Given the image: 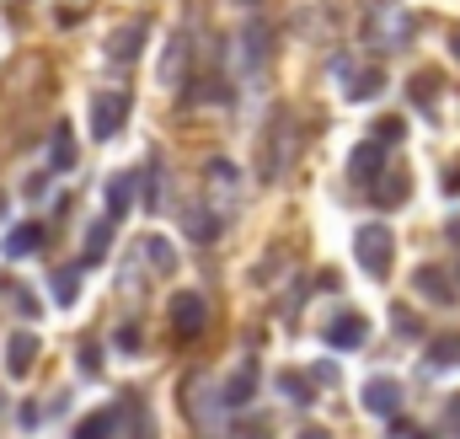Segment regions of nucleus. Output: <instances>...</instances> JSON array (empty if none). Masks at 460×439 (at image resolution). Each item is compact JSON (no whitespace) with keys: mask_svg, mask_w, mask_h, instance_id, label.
I'll return each mask as SVG.
<instances>
[{"mask_svg":"<svg viewBox=\"0 0 460 439\" xmlns=\"http://www.w3.org/2000/svg\"><path fill=\"white\" fill-rule=\"evenodd\" d=\"M412 11L402 0H369V16H364V38L375 49H407L412 43Z\"/></svg>","mask_w":460,"mask_h":439,"instance_id":"1","label":"nucleus"},{"mask_svg":"<svg viewBox=\"0 0 460 439\" xmlns=\"http://www.w3.org/2000/svg\"><path fill=\"white\" fill-rule=\"evenodd\" d=\"M295 150H300V139H295V118L289 112H273V123H268V134H262V183H279L289 166H295Z\"/></svg>","mask_w":460,"mask_h":439,"instance_id":"2","label":"nucleus"},{"mask_svg":"<svg viewBox=\"0 0 460 439\" xmlns=\"http://www.w3.org/2000/svg\"><path fill=\"white\" fill-rule=\"evenodd\" d=\"M353 257H358V268H364L369 279H385L391 263H396V236H391V225H380V220L358 225V230H353Z\"/></svg>","mask_w":460,"mask_h":439,"instance_id":"3","label":"nucleus"},{"mask_svg":"<svg viewBox=\"0 0 460 439\" xmlns=\"http://www.w3.org/2000/svg\"><path fill=\"white\" fill-rule=\"evenodd\" d=\"M273 54V27L268 22H246L235 32V76H262Z\"/></svg>","mask_w":460,"mask_h":439,"instance_id":"4","label":"nucleus"},{"mask_svg":"<svg viewBox=\"0 0 460 439\" xmlns=\"http://www.w3.org/2000/svg\"><path fill=\"white\" fill-rule=\"evenodd\" d=\"M204 327H209V300H204L199 290L172 295V332H177L182 343H193V337H204Z\"/></svg>","mask_w":460,"mask_h":439,"instance_id":"5","label":"nucleus"},{"mask_svg":"<svg viewBox=\"0 0 460 439\" xmlns=\"http://www.w3.org/2000/svg\"><path fill=\"white\" fill-rule=\"evenodd\" d=\"M358 402H364V413H375V418H396V413H402V381L369 375L364 391H358Z\"/></svg>","mask_w":460,"mask_h":439,"instance_id":"6","label":"nucleus"},{"mask_svg":"<svg viewBox=\"0 0 460 439\" xmlns=\"http://www.w3.org/2000/svg\"><path fill=\"white\" fill-rule=\"evenodd\" d=\"M128 118V97L123 92H97L92 97V139H113Z\"/></svg>","mask_w":460,"mask_h":439,"instance_id":"7","label":"nucleus"},{"mask_svg":"<svg viewBox=\"0 0 460 439\" xmlns=\"http://www.w3.org/2000/svg\"><path fill=\"white\" fill-rule=\"evenodd\" d=\"M412 290H418L429 306H456V300H460V295H456V279H450L445 268H434V263L412 273Z\"/></svg>","mask_w":460,"mask_h":439,"instance_id":"8","label":"nucleus"},{"mask_svg":"<svg viewBox=\"0 0 460 439\" xmlns=\"http://www.w3.org/2000/svg\"><path fill=\"white\" fill-rule=\"evenodd\" d=\"M32 364H38V332H32V327L11 332V337H5V375H11V381H22Z\"/></svg>","mask_w":460,"mask_h":439,"instance_id":"9","label":"nucleus"},{"mask_svg":"<svg viewBox=\"0 0 460 439\" xmlns=\"http://www.w3.org/2000/svg\"><path fill=\"white\" fill-rule=\"evenodd\" d=\"M188 54H193V38L188 32H172L166 38V54H161V86H182L188 81Z\"/></svg>","mask_w":460,"mask_h":439,"instance_id":"10","label":"nucleus"},{"mask_svg":"<svg viewBox=\"0 0 460 439\" xmlns=\"http://www.w3.org/2000/svg\"><path fill=\"white\" fill-rule=\"evenodd\" d=\"M380 172H385V145L380 139H364V145L348 150V177L353 183H375Z\"/></svg>","mask_w":460,"mask_h":439,"instance_id":"11","label":"nucleus"},{"mask_svg":"<svg viewBox=\"0 0 460 439\" xmlns=\"http://www.w3.org/2000/svg\"><path fill=\"white\" fill-rule=\"evenodd\" d=\"M407 193H412V177H407L402 166H385V172L375 177V204H380V210H402Z\"/></svg>","mask_w":460,"mask_h":439,"instance_id":"12","label":"nucleus"},{"mask_svg":"<svg viewBox=\"0 0 460 439\" xmlns=\"http://www.w3.org/2000/svg\"><path fill=\"white\" fill-rule=\"evenodd\" d=\"M145 22H128V27H118L113 38H108V59L113 65H128V59H139V49H145Z\"/></svg>","mask_w":460,"mask_h":439,"instance_id":"13","label":"nucleus"},{"mask_svg":"<svg viewBox=\"0 0 460 439\" xmlns=\"http://www.w3.org/2000/svg\"><path fill=\"white\" fill-rule=\"evenodd\" d=\"M364 337H369V322H364L358 311H343V317H338V322L327 327V343H332L338 354H348V348H358Z\"/></svg>","mask_w":460,"mask_h":439,"instance_id":"14","label":"nucleus"},{"mask_svg":"<svg viewBox=\"0 0 460 439\" xmlns=\"http://www.w3.org/2000/svg\"><path fill=\"white\" fill-rule=\"evenodd\" d=\"M252 397H257V364H241L226 386H220V402H226V408H246Z\"/></svg>","mask_w":460,"mask_h":439,"instance_id":"15","label":"nucleus"},{"mask_svg":"<svg viewBox=\"0 0 460 439\" xmlns=\"http://www.w3.org/2000/svg\"><path fill=\"white\" fill-rule=\"evenodd\" d=\"M49 172H75V134H70V123H54V134H49Z\"/></svg>","mask_w":460,"mask_h":439,"instance_id":"16","label":"nucleus"},{"mask_svg":"<svg viewBox=\"0 0 460 439\" xmlns=\"http://www.w3.org/2000/svg\"><path fill=\"white\" fill-rule=\"evenodd\" d=\"M38 246H43V225H32V220H27V225L5 230V246H0V252H5L11 263H16V257H32Z\"/></svg>","mask_w":460,"mask_h":439,"instance_id":"17","label":"nucleus"},{"mask_svg":"<svg viewBox=\"0 0 460 439\" xmlns=\"http://www.w3.org/2000/svg\"><path fill=\"white\" fill-rule=\"evenodd\" d=\"M279 391H284V402H295V408H311V402H316L311 370H284V375H279Z\"/></svg>","mask_w":460,"mask_h":439,"instance_id":"18","label":"nucleus"},{"mask_svg":"<svg viewBox=\"0 0 460 439\" xmlns=\"http://www.w3.org/2000/svg\"><path fill=\"white\" fill-rule=\"evenodd\" d=\"M134 210V172H118L108 177V220H123Z\"/></svg>","mask_w":460,"mask_h":439,"instance_id":"19","label":"nucleus"},{"mask_svg":"<svg viewBox=\"0 0 460 439\" xmlns=\"http://www.w3.org/2000/svg\"><path fill=\"white\" fill-rule=\"evenodd\" d=\"M139 257H145L155 273H172V268H177V252H172L166 236H145V241H139Z\"/></svg>","mask_w":460,"mask_h":439,"instance_id":"20","label":"nucleus"},{"mask_svg":"<svg viewBox=\"0 0 460 439\" xmlns=\"http://www.w3.org/2000/svg\"><path fill=\"white\" fill-rule=\"evenodd\" d=\"M113 429H118V413L102 408V413H86V418L75 424V439H113Z\"/></svg>","mask_w":460,"mask_h":439,"instance_id":"21","label":"nucleus"},{"mask_svg":"<svg viewBox=\"0 0 460 439\" xmlns=\"http://www.w3.org/2000/svg\"><path fill=\"white\" fill-rule=\"evenodd\" d=\"M49 290H54V306H75V295H81V268H54Z\"/></svg>","mask_w":460,"mask_h":439,"instance_id":"22","label":"nucleus"},{"mask_svg":"<svg viewBox=\"0 0 460 439\" xmlns=\"http://www.w3.org/2000/svg\"><path fill=\"white\" fill-rule=\"evenodd\" d=\"M380 86H385V76H380V70H353L348 97H353V103H369V97H380Z\"/></svg>","mask_w":460,"mask_h":439,"instance_id":"23","label":"nucleus"},{"mask_svg":"<svg viewBox=\"0 0 460 439\" xmlns=\"http://www.w3.org/2000/svg\"><path fill=\"white\" fill-rule=\"evenodd\" d=\"M108 246H113V220H97V225L86 230V263H102Z\"/></svg>","mask_w":460,"mask_h":439,"instance_id":"24","label":"nucleus"},{"mask_svg":"<svg viewBox=\"0 0 460 439\" xmlns=\"http://www.w3.org/2000/svg\"><path fill=\"white\" fill-rule=\"evenodd\" d=\"M188 236H193V241H215V236H220V215H209L204 204L188 210Z\"/></svg>","mask_w":460,"mask_h":439,"instance_id":"25","label":"nucleus"},{"mask_svg":"<svg viewBox=\"0 0 460 439\" xmlns=\"http://www.w3.org/2000/svg\"><path fill=\"white\" fill-rule=\"evenodd\" d=\"M434 92H439V76H434V70H418V76H412V103L423 108V103H434Z\"/></svg>","mask_w":460,"mask_h":439,"instance_id":"26","label":"nucleus"},{"mask_svg":"<svg viewBox=\"0 0 460 439\" xmlns=\"http://www.w3.org/2000/svg\"><path fill=\"white\" fill-rule=\"evenodd\" d=\"M429 359H434V364H460V337H434Z\"/></svg>","mask_w":460,"mask_h":439,"instance_id":"27","label":"nucleus"},{"mask_svg":"<svg viewBox=\"0 0 460 439\" xmlns=\"http://www.w3.org/2000/svg\"><path fill=\"white\" fill-rule=\"evenodd\" d=\"M402 134H407V118H396V112H391V118H380V123H375V139H380V145H396V139H402Z\"/></svg>","mask_w":460,"mask_h":439,"instance_id":"28","label":"nucleus"},{"mask_svg":"<svg viewBox=\"0 0 460 439\" xmlns=\"http://www.w3.org/2000/svg\"><path fill=\"white\" fill-rule=\"evenodd\" d=\"M391 322H396V327L407 332V337H423V327H418V317H412L407 306H391Z\"/></svg>","mask_w":460,"mask_h":439,"instance_id":"29","label":"nucleus"},{"mask_svg":"<svg viewBox=\"0 0 460 439\" xmlns=\"http://www.w3.org/2000/svg\"><path fill=\"white\" fill-rule=\"evenodd\" d=\"M11 300H16V311H22V317H38V300H32V290H27V284H16V290H11Z\"/></svg>","mask_w":460,"mask_h":439,"instance_id":"30","label":"nucleus"},{"mask_svg":"<svg viewBox=\"0 0 460 439\" xmlns=\"http://www.w3.org/2000/svg\"><path fill=\"white\" fill-rule=\"evenodd\" d=\"M235 439H273V424H268V418H252V424H246Z\"/></svg>","mask_w":460,"mask_h":439,"instance_id":"31","label":"nucleus"},{"mask_svg":"<svg viewBox=\"0 0 460 439\" xmlns=\"http://www.w3.org/2000/svg\"><path fill=\"white\" fill-rule=\"evenodd\" d=\"M311 381H316V386H332V381H343V375H338V364H316Z\"/></svg>","mask_w":460,"mask_h":439,"instance_id":"32","label":"nucleus"},{"mask_svg":"<svg viewBox=\"0 0 460 439\" xmlns=\"http://www.w3.org/2000/svg\"><path fill=\"white\" fill-rule=\"evenodd\" d=\"M118 348H123V354H134V348H139V332H134V327H118Z\"/></svg>","mask_w":460,"mask_h":439,"instance_id":"33","label":"nucleus"},{"mask_svg":"<svg viewBox=\"0 0 460 439\" xmlns=\"http://www.w3.org/2000/svg\"><path fill=\"white\" fill-rule=\"evenodd\" d=\"M97 364H102V354H97V348H81V370H86V375H92V370H97Z\"/></svg>","mask_w":460,"mask_h":439,"instance_id":"34","label":"nucleus"},{"mask_svg":"<svg viewBox=\"0 0 460 439\" xmlns=\"http://www.w3.org/2000/svg\"><path fill=\"white\" fill-rule=\"evenodd\" d=\"M445 418H450V429H460V391L445 402Z\"/></svg>","mask_w":460,"mask_h":439,"instance_id":"35","label":"nucleus"},{"mask_svg":"<svg viewBox=\"0 0 460 439\" xmlns=\"http://www.w3.org/2000/svg\"><path fill=\"white\" fill-rule=\"evenodd\" d=\"M445 236H450V241H456V246H460V215L450 220V225H445Z\"/></svg>","mask_w":460,"mask_h":439,"instance_id":"36","label":"nucleus"},{"mask_svg":"<svg viewBox=\"0 0 460 439\" xmlns=\"http://www.w3.org/2000/svg\"><path fill=\"white\" fill-rule=\"evenodd\" d=\"M445 188H450V193H460V172H450V177H445Z\"/></svg>","mask_w":460,"mask_h":439,"instance_id":"37","label":"nucleus"},{"mask_svg":"<svg viewBox=\"0 0 460 439\" xmlns=\"http://www.w3.org/2000/svg\"><path fill=\"white\" fill-rule=\"evenodd\" d=\"M300 439H332V435H327V429H305Z\"/></svg>","mask_w":460,"mask_h":439,"instance_id":"38","label":"nucleus"},{"mask_svg":"<svg viewBox=\"0 0 460 439\" xmlns=\"http://www.w3.org/2000/svg\"><path fill=\"white\" fill-rule=\"evenodd\" d=\"M450 54H456V59H460V27H456V32H450Z\"/></svg>","mask_w":460,"mask_h":439,"instance_id":"39","label":"nucleus"},{"mask_svg":"<svg viewBox=\"0 0 460 439\" xmlns=\"http://www.w3.org/2000/svg\"><path fill=\"white\" fill-rule=\"evenodd\" d=\"M0 215H5V199H0Z\"/></svg>","mask_w":460,"mask_h":439,"instance_id":"40","label":"nucleus"},{"mask_svg":"<svg viewBox=\"0 0 460 439\" xmlns=\"http://www.w3.org/2000/svg\"><path fill=\"white\" fill-rule=\"evenodd\" d=\"M0 413H5V397H0Z\"/></svg>","mask_w":460,"mask_h":439,"instance_id":"41","label":"nucleus"}]
</instances>
